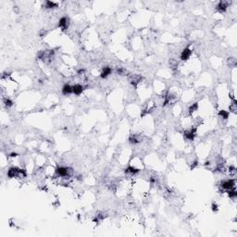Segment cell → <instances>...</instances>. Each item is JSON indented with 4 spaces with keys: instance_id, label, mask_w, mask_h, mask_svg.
I'll return each instance as SVG.
<instances>
[{
    "instance_id": "15",
    "label": "cell",
    "mask_w": 237,
    "mask_h": 237,
    "mask_svg": "<svg viewBox=\"0 0 237 237\" xmlns=\"http://www.w3.org/2000/svg\"><path fill=\"white\" fill-rule=\"evenodd\" d=\"M228 196H229L230 198L232 199H235L237 196V193L234 189H232V190H228Z\"/></svg>"
},
{
    "instance_id": "16",
    "label": "cell",
    "mask_w": 237,
    "mask_h": 237,
    "mask_svg": "<svg viewBox=\"0 0 237 237\" xmlns=\"http://www.w3.org/2000/svg\"><path fill=\"white\" fill-rule=\"evenodd\" d=\"M58 7V4L52 1H46V8H55Z\"/></svg>"
},
{
    "instance_id": "7",
    "label": "cell",
    "mask_w": 237,
    "mask_h": 237,
    "mask_svg": "<svg viewBox=\"0 0 237 237\" xmlns=\"http://www.w3.org/2000/svg\"><path fill=\"white\" fill-rule=\"evenodd\" d=\"M227 8H228V2H225V1H221L217 5V10L220 11L221 13L225 12L227 10Z\"/></svg>"
},
{
    "instance_id": "9",
    "label": "cell",
    "mask_w": 237,
    "mask_h": 237,
    "mask_svg": "<svg viewBox=\"0 0 237 237\" xmlns=\"http://www.w3.org/2000/svg\"><path fill=\"white\" fill-rule=\"evenodd\" d=\"M73 91H72V86H71L70 84H65L64 86L62 87V94L67 96V95H71L72 94Z\"/></svg>"
},
{
    "instance_id": "3",
    "label": "cell",
    "mask_w": 237,
    "mask_h": 237,
    "mask_svg": "<svg viewBox=\"0 0 237 237\" xmlns=\"http://www.w3.org/2000/svg\"><path fill=\"white\" fill-rule=\"evenodd\" d=\"M21 169L17 168V167H13L10 168L8 171V178H15V177L20 176V173H21Z\"/></svg>"
},
{
    "instance_id": "23",
    "label": "cell",
    "mask_w": 237,
    "mask_h": 237,
    "mask_svg": "<svg viewBox=\"0 0 237 237\" xmlns=\"http://www.w3.org/2000/svg\"><path fill=\"white\" fill-rule=\"evenodd\" d=\"M197 164H198V163H197V161H195V162H194V164H192L191 169H195L196 166H197Z\"/></svg>"
},
{
    "instance_id": "21",
    "label": "cell",
    "mask_w": 237,
    "mask_h": 237,
    "mask_svg": "<svg viewBox=\"0 0 237 237\" xmlns=\"http://www.w3.org/2000/svg\"><path fill=\"white\" fill-rule=\"evenodd\" d=\"M117 71H118V73L120 75H124L125 73H126V71H125L123 68H119V69L117 70Z\"/></svg>"
},
{
    "instance_id": "10",
    "label": "cell",
    "mask_w": 237,
    "mask_h": 237,
    "mask_svg": "<svg viewBox=\"0 0 237 237\" xmlns=\"http://www.w3.org/2000/svg\"><path fill=\"white\" fill-rule=\"evenodd\" d=\"M111 72H112V70H111L110 67H105L104 69H103L102 72H101V77H102L103 79H104V78H107Z\"/></svg>"
},
{
    "instance_id": "13",
    "label": "cell",
    "mask_w": 237,
    "mask_h": 237,
    "mask_svg": "<svg viewBox=\"0 0 237 237\" xmlns=\"http://www.w3.org/2000/svg\"><path fill=\"white\" fill-rule=\"evenodd\" d=\"M141 80H142L141 76H139V75H133V79L131 80V83L133 85L136 86L137 85V83H139L140 82H141Z\"/></svg>"
},
{
    "instance_id": "12",
    "label": "cell",
    "mask_w": 237,
    "mask_h": 237,
    "mask_svg": "<svg viewBox=\"0 0 237 237\" xmlns=\"http://www.w3.org/2000/svg\"><path fill=\"white\" fill-rule=\"evenodd\" d=\"M139 171H140V170H138V169L134 168V167H133V166H129L126 170H125V172L131 173V174H137Z\"/></svg>"
},
{
    "instance_id": "24",
    "label": "cell",
    "mask_w": 237,
    "mask_h": 237,
    "mask_svg": "<svg viewBox=\"0 0 237 237\" xmlns=\"http://www.w3.org/2000/svg\"><path fill=\"white\" fill-rule=\"evenodd\" d=\"M17 156H18L17 153H11L10 154V157H13V158H14V157H17Z\"/></svg>"
},
{
    "instance_id": "22",
    "label": "cell",
    "mask_w": 237,
    "mask_h": 237,
    "mask_svg": "<svg viewBox=\"0 0 237 237\" xmlns=\"http://www.w3.org/2000/svg\"><path fill=\"white\" fill-rule=\"evenodd\" d=\"M229 171H230V174H234V173L236 172V169H235V167L232 166V167H230Z\"/></svg>"
},
{
    "instance_id": "19",
    "label": "cell",
    "mask_w": 237,
    "mask_h": 237,
    "mask_svg": "<svg viewBox=\"0 0 237 237\" xmlns=\"http://www.w3.org/2000/svg\"><path fill=\"white\" fill-rule=\"evenodd\" d=\"M229 65L231 67H235L236 66V59L235 58H229Z\"/></svg>"
},
{
    "instance_id": "5",
    "label": "cell",
    "mask_w": 237,
    "mask_h": 237,
    "mask_svg": "<svg viewBox=\"0 0 237 237\" xmlns=\"http://www.w3.org/2000/svg\"><path fill=\"white\" fill-rule=\"evenodd\" d=\"M191 55H192L191 49H189V48H187V47L184 48V49L183 50V52L181 53V59L183 61L187 60L188 58L191 57Z\"/></svg>"
},
{
    "instance_id": "14",
    "label": "cell",
    "mask_w": 237,
    "mask_h": 237,
    "mask_svg": "<svg viewBox=\"0 0 237 237\" xmlns=\"http://www.w3.org/2000/svg\"><path fill=\"white\" fill-rule=\"evenodd\" d=\"M219 115L221 117V118L223 119V120H227V119L229 118L230 116V113L228 112V111L226 110H221L220 112H219Z\"/></svg>"
},
{
    "instance_id": "18",
    "label": "cell",
    "mask_w": 237,
    "mask_h": 237,
    "mask_svg": "<svg viewBox=\"0 0 237 237\" xmlns=\"http://www.w3.org/2000/svg\"><path fill=\"white\" fill-rule=\"evenodd\" d=\"M4 103H5V105H6L7 107H11L13 105L12 100L9 99V98H6V99H5V101H4Z\"/></svg>"
},
{
    "instance_id": "8",
    "label": "cell",
    "mask_w": 237,
    "mask_h": 237,
    "mask_svg": "<svg viewBox=\"0 0 237 237\" xmlns=\"http://www.w3.org/2000/svg\"><path fill=\"white\" fill-rule=\"evenodd\" d=\"M72 91H73V94L76 95V96H80L83 92V86L81 85V84H75V85L72 86Z\"/></svg>"
},
{
    "instance_id": "4",
    "label": "cell",
    "mask_w": 237,
    "mask_h": 237,
    "mask_svg": "<svg viewBox=\"0 0 237 237\" xmlns=\"http://www.w3.org/2000/svg\"><path fill=\"white\" fill-rule=\"evenodd\" d=\"M196 127L192 128L190 131H186L184 133V138L189 140V141H194V139L196 137Z\"/></svg>"
},
{
    "instance_id": "11",
    "label": "cell",
    "mask_w": 237,
    "mask_h": 237,
    "mask_svg": "<svg viewBox=\"0 0 237 237\" xmlns=\"http://www.w3.org/2000/svg\"><path fill=\"white\" fill-rule=\"evenodd\" d=\"M129 141H130V143L131 144L135 145V144H138L140 141H141V138H140V136H138V135L133 134V135H131V136H130Z\"/></svg>"
},
{
    "instance_id": "1",
    "label": "cell",
    "mask_w": 237,
    "mask_h": 237,
    "mask_svg": "<svg viewBox=\"0 0 237 237\" xmlns=\"http://www.w3.org/2000/svg\"><path fill=\"white\" fill-rule=\"evenodd\" d=\"M56 172L60 177H70L72 174V169L66 167H58L56 170Z\"/></svg>"
},
{
    "instance_id": "20",
    "label": "cell",
    "mask_w": 237,
    "mask_h": 237,
    "mask_svg": "<svg viewBox=\"0 0 237 237\" xmlns=\"http://www.w3.org/2000/svg\"><path fill=\"white\" fill-rule=\"evenodd\" d=\"M211 209H212L213 212H217L219 210V206L216 204V203H212V205H211Z\"/></svg>"
},
{
    "instance_id": "2",
    "label": "cell",
    "mask_w": 237,
    "mask_h": 237,
    "mask_svg": "<svg viewBox=\"0 0 237 237\" xmlns=\"http://www.w3.org/2000/svg\"><path fill=\"white\" fill-rule=\"evenodd\" d=\"M221 186L222 187V189L225 190H232V189H234L235 187V181L233 179H230V180H225V181H222L221 183Z\"/></svg>"
},
{
    "instance_id": "17",
    "label": "cell",
    "mask_w": 237,
    "mask_h": 237,
    "mask_svg": "<svg viewBox=\"0 0 237 237\" xmlns=\"http://www.w3.org/2000/svg\"><path fill=\"white\" fill-rule=\"evenodd\" d=\"M197 108H198V103H194V104L189 108V113L192 114V113H194L195 111L197 110Z\"/></svg>"
},
{
    "instance_id": "6",
    "label": "cell",
    "mask_w": 237,
    "mask_h": 237,
    "mask_svg": "<svg viewBox=\"0 0 237 237\" xmlns=\"http://www.w3.org/2000/svg\"><path fill=\"white\" fill-rule=\"evenodd\" d=\"M69 26V19L66 17H62L58 21V27L62 28L63 30H66Z\"/></svg>"
}]
</instances>
